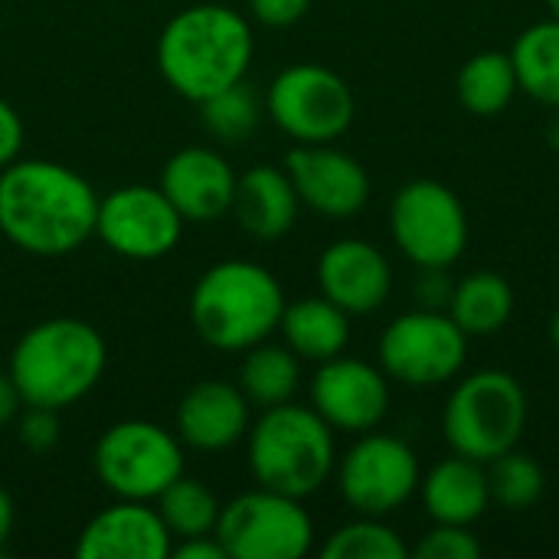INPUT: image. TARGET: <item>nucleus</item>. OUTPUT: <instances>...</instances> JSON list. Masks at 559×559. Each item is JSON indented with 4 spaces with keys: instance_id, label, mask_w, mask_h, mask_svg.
<instances>
[{
    "instance_id": "nucleus-17",
    "label": "nucleus",
    "mask_w": 559,
    "mask_h": 559,
    "mask_svg": "<svg viewBox=\"0 0 559 559\" xmlns=\"http://www.w3.org/2000/svg\"><path fill=\"white\" fill-rule=\"evenodd\" d=\"M236 174L229 160L213 147L177 151L160 174V190L177 206L183 223H213L233 210Z\"/></svg>"
},
{
    "instance_id": "nucleus-38",
    "label": "nucleus",
    "mask_w": 559,
    "mask_h": 559,
    "mask_svg": "<svg viewBox=\"0 0 559 559\" xmlns=\"http://www.w3.org/2000/svg\"><path fill=\"white\" fill-rule=\"evenodd\" d=\"M10 531H13V501L0 488V557H3V544L10 540Z\"/></svg>"
},
{
    "instance_id": "nucleus-29",
    "label": "nucleus",
    "mask_w": 559,
    "mask_h": 559,
    "mask_svg": "<svg viewBox=\"0 0 559 559\" xmlns=\"http://www.w3.org/2000/svg\"><path fill=\"white\" fill-rule=\"evenodd\" d=\"M259 118H262V105L259 95L246 85V79L200 102L203 128L223 144H242L259 128Z\"/></svg>"
},
{
    "instance_id": "nucleus-14",
    "label": "nucleus",
    "mask_w": 559,
    "mask_h": 559,
    "mask_svg": "<svg viewBox=\"0 0 559 559\" xmlns=\"http://www.w3.org/2000/svg\"><path fill=\"white\" fill-rule=\"evenodd\" d=\"M311 409L334 432L364 436L390 413V377L383 367L337 354L318 364L311 380Z\"/></svg>"
},
{
    "instance_id": "nucleus-16",
    "label": "nucleus",
    "mask_w": 559,
    "mask_h": 559,
    "mask_svg": "<svg viewBox=\"0 0 559 559\" xmlns=\"http://www.w3.org/2000/svg\"><path fill=\"white\" fill-rule=\"evenodd\" d=\"M318 288L347 314H373L393 292V269L373 242L337 239L318 259Z\"/></svg>"
},
{
    "instance_id": "nucleus-27",
    "label": "nucleus",
    "mask_w": 559,
    "mask_h": 559,
    "mask_svg": "<svg viewBox=\"0 0 559 559\" xmlns=\"http://www.w3.org/2000/svg\"><path fill=\"white\" fill-rule=\"evenodd\" d=\"M157 514L167 524L170 537H200V534H216L219 521V501L216 495L197 481L180 475L157 495Z\"/></svg>"
},
{
    "instance_id": "nucleus-22",
    "label": "nucleus",
    "mask_w": 559,
    "mask_h": 559,
    "mask_svg": "<svg viewBox=\"0 0 559 559\" xmlns=\"http://www.w3.org/2000/svg\"><path fill=\"white\" fill-rule=\"evenodd\" d=\"M278 331L285 337V347L295 350L301 360L324 364L347 350L350 314L344 308H337L331 298L311 295V298H298L292 305L285 301Z\"/></svg>"
},
{
    "instance_id": "nucleus-1",
    "label": "nucleus",
    "mask_w": 559,
    "mask_h": 559,
    "mask_svg": "<svg viewBox=\"0 0 559 559\" xmlns=\"http://www.w3.org/2000/svg\"><path fill=\"white\" fill-rule=\"evenodd\" d=\"M98 193L72 167L26 157L0 170V233L23 252L56 259L95 236Z\"/></svg>"
},
{
    "instance_id": "nucleus-28",
    "label": "nucleus",
    "mask_w": 559,
    "mask_h": 559,
    "mask_svg": "<svg viewBox=\"0 0 559 559\" xmlns=\"http://www.w3.org/2000/svg\"><path fill=\"white\" fill-rule=\"evenodd\" d=\"M485 468H488L491 504H498L504 511H531L544 498L547 475L531 455L511 449V452L491 459Z\"/></svg>"
},
{
    "instance_id": "nucleus-9",
    "label": "nucleus",
    "mask_w": 559,
    "mask_h": 559,
    "mask_svg": "<svg viewBox=\"0 0 559 559\" xmlns=\"http://www.w3.org/2000/svg\"><path fill=\"white\" fill-rule=\"evenodd\" d=\"M92 462L98 481L124 501H157L183 475L180 439L147 419H124L105 429Z\"/></svg>"
},
{
    "instance_id": "nucleus-5",
    "label": "nucleus",
    "mask_w": 559,
    "mask_h": 559,
    "mask_svg": "<svg viewBox=\"0 0 559 559\" xmlns=\"http://www.w3.org/2000/svg\"><path fill=\"white\" fill-rule=\"evenodd\" d=\"M246 436L249 468L259 488L305 501L337 468L334 429L311 406H269Z\"/></svg>"
},
{
    "instance_id": "nucleus-32",
    "label": "nucleus",
    "mask_w": 559,
    "mask_h": 559,
    "mask_svg": "<svg viewBox=\"0 0 559 559\" xmlns=\"http://www.w3.org/2000/svg\"><path fill=\"white\" fill-rule=\"evenodd\" d=\"M16 439L26 452L43 455L59 442V416L46 406H26V413L16 423Z\"/></svg>"
},
{
    "instance_id": "nucleus-13",
    "label": "nucleus",
    "mask_w": 559,
    "mask_h": 559,
    "mask_svg": "<svg viewBox=\"0 0 559 559\" xmlns=\"http://www.w3.org/2000/svg\"><path fill=\"white\" fill-rule=\"evenodd\" d=\"M95 236L118 255L134 262L164 259L183 236V216L160 187L128 183L98 197Z\"/></svg>"
},
{
    "instance_id": "nucleus-21",
    "label": "nucleus",
    "mask_w": 559,
    "mask_h": 559,
    "mask_svg": "<svg viewBox=\"0 0 559 559\" xmlns=\"http://www.w3.org/2000/svg\"><path fill=\"white\" fill-rule=\"evenodd\" d=\"M298 193L285 167L259 164L236 180L233 210L239 226L255 239H282L298 219Z\"/></svg>"
},
{
    "instance_id": "nucleus-18",
    "label": "nucleus",
    "mask_w": 559,
    "mask_h": 559,
    "mask_svg": "<svg viewBox=\"0 0 559 559\" xmlns=\"http://www.w3.org/2000/svg\"><path fill=\"white\" fill-rule=\"evenodd\" d=\"M174 537L160 521L157 508L147 501H124L105 508L88 521L75 544V557L82 559H167Z\"/></svg>"
},
{
    "instance_id": "nucleus-24",
    "label": "nucleus",
    "mask_w": 559,
    "mask_h": 559,
    "mask_svg": "<svg viewBox=\"0 0 559 559\" xmlns=\"http://www.w3.org/2000/svg\"><path fill=\"white\" fill-rule=\"evenodd\" d=\"M511 62L518 72V88L547 105L559 108V20L531 23L511 46Z\"/></svg>"
},
{
    "instance_id": "nucleus-35",
    "label": "nucleus",
    "mask_w": 559,
    "mask_h": 559,
    "mask_svg": "<svg viewBox=\"0 0 559 559\" xmlns=\"http://www.w3.org/2000/svg\"><path fill=\"white\" fill-rule=\"evenodd\" d=\"M23 147V121L10 102L0 98V170L20 157Z\"/></svg>"
},
{
    "instance_id": "nucleus-15",
    "label": "nucleus",
    "mask_w": 559,
    "mask_h": 559,
    "mask_svg": "<svg viewBox=\"0 0 559 559\" xmlns=\"http://www.w3.org/2000/svg\"><path fill=\"white\" fill-rule=\"evenodd\" d=\"M285 174L292 177L298 200L328 219L357 216L370 200L364 164L331 144H295L285 154Z\"/></svg>"
},
{
    "instance_id": "nucleus-26",
    "label": "nucleus",
    "mask_w": 559,
    "mask_h": 559,
    "mask_svg": "<svg viewBox=\"0 0 559 559\" xmlns=\"http://www.w3.org/2000/svg\"><path fill=\"white\" fill-rule=\"evenodd\" d=\"M301 386V357L282 344H255L246 350L239 390L259 409L292 403Z\"/></svg>"
},
{
    "instance_id": "nucleus-12",
    "label": "nucleus",
    "mask_w": 559,
    "mask_h": 559,
    "mask_svg": "<svg viewBox=\"0 0 559 559\" xmlns=\"http://www.w3.org/2000/svg\"><path fill=\"white\" fill-rule=\"evenodd\" d=\"M416 452L390 432H364L337 465V488L344 504L364 518H390L419 491Z\"/></svg>"
},
{
    "instance_id": "nucleus-40",
    "label": "nucleus",
    "mask_w": 559,
    "mask_h": 559,
    "mask_svg": "<svg viewBox=\"0 0 559 559\" xmlns=\"http://www.w3.org/2000/svg\"><path fill=\"white\" fill-rule=\"evenodd\" d=\"M547 7H550V16H557L559 20V0H547Z\"/></svg>"
},
{
    "instance_id": "nucleus-10",
    "label": "nucleus",
    "mask_w": 559,
    "mask_h": 559,
    "mask_svg": "<svg viewBox=\"0 0 559 559\" xmlns=\"http://www.w3.org/2000/svg\"><path fill=\"white\" fill-rule=\"evenodd\" d=\"M377 350L390 380L429 390L462 377L468 360V334L449 318V311L416 308L386 324Z\"/></svg>"
},
{
    "instance_id": "nucleus-23",
    "label": "nucleus",
    "mask_w": 559,
    "mask_h": 559,
    "mask_svg": "<svg viewBox=\"0 0 559 559\" xmlns=\"http://www.w3.org/2000/svg\"><path fill=\"white\" fill-rule=\"evenodd\" d=\"M514 288L501 272H472L462 282H455L449 298V318L468 334V337H491L508 328L514 318Z\"/></svg>"
},
{
    "instance_id": "nucleus-3",
    "label": "nucleus",
    "mask_w": 559,
    "mask_h": 559,
    "mask_svg": "<svg viewBox=\"0 0 559 559\" xmlns=\"http://www.w3.org/2000/svg\"><path fill=\"white\" fill-rule=\"evenodd\" d=\"M108 364L105 337L79 318L33 324L10 354V377L26 406L66 409L88 396Z\"/></svg>"
},
{
    "instance_id": "nucleus-4",
    "label": "nucleus",
    "mask_w": 559,
    "mask_h": 559,
    "mask_svg": "<svg viewBox=\"0 0 559 559\" xmlns=\"http://www.w3.org/2000/svg\"><path fill=\"white\" fill-rule=\"evenodd\" d=\"M285 292L278 278L249 259H226L206 269L190 295V321L203 344L223 354L249 350L278 331Z\"/></svg>"
},
{
    "instance_id": "nucleus-20",
    "label": "nucleus",
    "mask_w": 559,
    "mask_h": 559,
    "mask_svg": "<svg viewBox=\"0 0 559 559\" xmlns=\"http://www.w3.org/2000/svg\"><path fill=\"white\" fill-rule=\"evenodd\" d=\"M419 501L432 524H462L475 527L491 508L488 468L465 455H449L436 462L419 478Z\"/></svg>"
},
{
    "instance_id": "nucleus-39",
    "label": "nucleus",
    "mask_w": 559,
    "mask_h": 559,
    "mask_svg": "<svg viewBox=\"0 0 559 559\" xmlns=\"http://www.w3.org/2000/svg\"><path fill=\"white\" fill-rule=\"evenodd\" d=\"M550 344L559 350V308L554 311V318H550Z\"/></svg>"
},
{
    "instance_id": "nucleus-2",
    "label": "nucleus",
    "mask_w": 559,
    "mask_h": 559,
    "mask_svg": "<svg viewBox=\"0 0 559 559\" xmlns=\"http://www.w3.org/2000/svg\"><path fill=\"white\" fill-rule=\"evenodd\" d=\"M249 62L252 29L242 13L223 3L187 7L174 13L157 36V69L164 82L197 105L242 82Z\"/></svg>"
},
{
    "instance_id": "nucleus-8",
    "label": "nucleus",
    "mask_w": 559,
    "mask_h": 559,
    "mask_svg": "<svg viewBox=\"0 0 559 559\" xmlns=\"http://www.w3.org/2000/svg\"><path fill=\"white\" fill-rule=\"evenodd\" d=\"M390 236L416 269H452L468 249L465 203L439 180H409L393 193Z\"/></svg>"
},
{
    "instance_id": "nucleus-11",
    "label": "nucleus",
    "mask_w": 559,
    "mask_h": 559,
    "mask_svg": "<svg viewBox=\"0 0 559 559\" xmlns=\"http://www.w3.org/2000/svg\"><path fill=\"white\" fill-rule=\"evenodd\" d=\"M216 537L229 559H301L314 544V524L301 498L255 488L219 508Z\"/></svg>"
},
{
    "instance_id": "nucleus-7",
    "label": "nucleus",
    "mask_w": 559,
    "mask_h": 559,
    "mask_svg": "<svg viewBox=\"0 0 559 559\" xmlns=\"http://www.w3.org/2000/svg\"><path fill=\"white\" fill-rule=\"evenodd\" d=\"M265 111L298 144H331L357 118V98L347 79L321 62H295L282 69L269 92Z\"/></svg>"
},
{
    "instance_id": "nucleus-30",
    "label": "nucleus",
    "mask_w": 559,
    "mask_h": 559,
    "mask_svg": "<svg viewBox=\"0 0 559 559\" xmlns=\"http://www.w3.org/2000/svg\"><path fill=\"white\" fill-rule=\"evenodd\" d=\"M409 554L403 537L383 518H364L337 527L321 547L324 559H403Z\"/></svg>"
},
{
    "instance_id": "nucleus-25",
    "label": "nucleus",
    "mask_w": 559,
    "mask_h": 559,
    "mask_svg": "<svg viewBox=\"0 0 559 559\" xmlns=\"http://www.w3.org/2000/svg\"><path fill=\"white\" fill-rule=\"evenodd\" d=\"M455 92H459V102H462L465 111H472L478 118L501 115L514 102V95L521 92L518 88V72H514L511 52H501V49L475 52L459 69Z\"/></svg>"
},
{
    "instance_id": "nucleus-33",
    "label": "nucleus",
    "mask_w": 559,
    "mask_h": 559,
    "mask_svg": "<svg viewBox=\"0 0 559 559\" xmlns=\"http://www.w3.org/2000/svg\"><path fill=\"white\" fill-rule=\"evenodd\" d=\"M249 10L259 23L282 29V26H295L311 10V0H249Z\"/></svg>"
},
{
    "instance_id": "nucleus-19",
    "label": "nucleus",
    "mask_w": 559,
    "mask_h": 559,
    "mask_svg": "<svg viewBox=\"0 0 559 559\" xmlns=\"http://www.w3.org/2000/svg\"><path fill=\"white\" fill-rule=\"evenodd\" d=\"M249 406L236 383L203 380L177 406V439L197 452H223L249 432Z\"/></svg>"
},
{
    "instance_id": "nucleus-31",
    "label": "nucleus",
    "mask_w": 559,
    "mask_h": 559,
    "mask_svg": "<svg viewBox=\"0 0 559 559\" xmlns=\"http://www.w3.org/2000/svg\"><path fill=\"white\" fill-rule=\"evenodd\" d=\"M481 540L475 537L472 527H462V524H432L413 557L416 559H478L481 557Z\"/></svg>"
},
{
    "instance_id": "nucleus-36",
    "label": "nucleus",
    "mask_w": 559,
    "mask_h": 559,
    "mask_svg": "<svg viewBox=\"0 0 559 559\" xmlns=\"http://www.w3.org/2000/svg\"><path fill=\"white\" fill-rule=\"evenodd\" d=\"M174 559H229L226 547L219 544V537L200 534V537H183L177 547H170Z\"/></svg>"
},
{
    "instance_id": "nucleus-37",
    "label": "nucleus",
    "mask_w": 559,
    "mask_h": 559,
    "mask_svg": "<svg viewBox=\"0 0 559 559\" xmlns=\"http://www.w3.org/2000/svg\"><path fill=\"white\" fill-rule=\"evenodd\" d=\"M20 403H23V400H20V393H16V386H13L10 370H7V373L0 370V426H7V423L16 419Z\"/></svg>"
},
{
    "instance_id": "nucleus-34",
    "label": "nucleus",
    "mask_w": 559,
    "mask_h": 559,
    "mask_svg": "<svg viewBox=\"0 0 559 559\" xmlns=\"http://www.w3.org/2000/svg\"><path fill=\"white\" fill-rule=\"evenodd\" d=\"M445 272L449 269H419V282H416L419 308H436V311H445L449 308V298H452L455 282Z\"/></svg>"
},
{
    "instance_id": "nucleus-6",
    "label": "nucleus",
    "mask_w": 559,
    "mask_h": 559,
    "mask_svg": "<svg viewBox=\"0 0 559 559\" xmlns=\"http://www.w3.org/2000/svg\"><path fill=\"white\" fill-rule=\"evenodd\" d=\"M527 390L508 370H475L462 377L442 409V436L455 455L488 465L518 449L527 429Z\"/></svg>"
}]
</instances>
